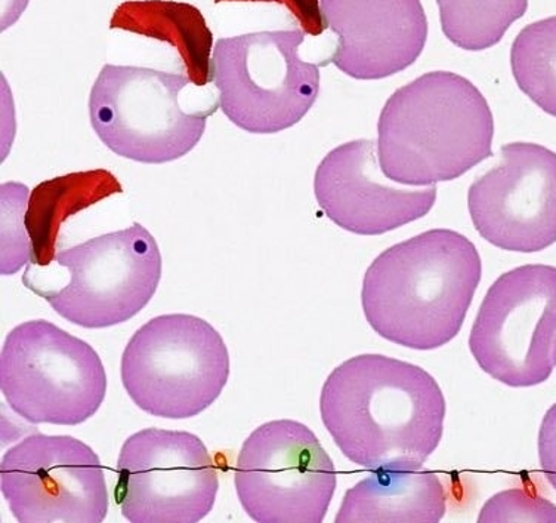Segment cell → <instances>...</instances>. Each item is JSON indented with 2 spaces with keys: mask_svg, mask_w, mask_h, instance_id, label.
Here are the masks:
<instances>
[{
  "mask_svg": "<svg viewBox=\"0 0 556 523\" xmlns=\"http://www.w3.org/2000/svg\"><path fill=\"white\" fill-rule=\"evenodd\" d=\"M323 424L343 456L364 469L419 470L443 437V390L424 368L359 354L327 377Z\"/></svg>",
  "mask_w": 556,
  "mask_h": 523,
  "instance_id": "6da1fadb",
  "label": "cell"
},
{
  "mask_svg": "<svg viewBox=\"0 0 556 523\" xmlns=\"http://www.w3.org/2000/svg\"><path fill=\"white\" fill-rule=\"evenodd\" d=\"M482 275L476 245L435 228L388 248L367 269L362 304L371 328L395 345L435 350L460 333Z\"/></svg>",
  "mask_w": 556,
  "mask_h": 523,
  "instance_id": "7a4b0ae2",
  "label": "cell"
},
{
  "mask_svg": "<svg viewBox=\"0 0 556 523\" xmlns=\"http://www.w3.org/2000/svg\"><path fill=\"white\" fill-rule=\"evenodd\" d=\"M494 121L464 76L432 72L396 89L380 113V170L403 186L452 182L493 157Z\"/></svg>",
  "mask_w": 556,
  "mask_h": 523,
  "instance_id": "3957f363",
  "label": "cell"
},
{
  "mask_svg": "<svg viewBox=\"0 0 556 523\" xmlns=\"http://www.w3.org/2000/svg\"><path fill=\"white\" fill-rule=\"evenodd\" d=\"M126 394L147 414L193 419L227 386L230 354L218 331L193 314H163L137 331L121 363Z\"/></svg>",
  "mask_w": 556,
  "mask_h": 523,
  "instance_id": "277c9868",
  "label": "cell"
},
{
  "mask_svg": "<svg viewBox=\"0 0 556 523\" xmlns=\"http://www.w3.org/2000/svg\"><path fill=\"white\" fill-rule=\"evenodd\" d=\"M0 390L31 424L77 426L96 415L108 374L88 343L38 319L15 326L0 353Z\"/></svg>",
  "mask_w": 556,
  "mask_h": 523,
  "instance_id": "5b68a950",
  "label": "cell"
},
{
  "mask_svg": "<svg viewBox=\"0 0 556 523\" xmlns=\"http://www.w3.org/2000/svg\"><path fill=\"white\" fill-rule=\"evenodd\" d=\"M190 77L135 65L105 64L89 96L98 138L117 157L161 165L187 157L218 109L187 110Z\"/></svg>",
  "mask_w": 556,
  "mask_h": 523,
  "instance_id": "8992f818",
  "label": "cell"
},
{
  "mask_svg": "<svg viewBox=\"0 0 556 523\" xmlns=\"http://www.w3.org/2000/svg\"><path fill=\"white\" fill-rule=\"evenodd\" d=\"M305 32H256L216 40L212 80L225 116L251 134L300 124L316 104L320 69L300 57Z\"/></svg>",
  "mask_w": 556,
  "mask_h": 523,
  "instance_id": "52a82bcc",
  "label": "cell"
},
{
  "mask_svg": "<svg viewBox=\"0 0 556 523\" xmlns=\"http://www.w3.org/2000/svg\"><path fill=\"white\" fill-rule=\"evenodd\" d=\"M469 349L481 370L506 386L545 383L556 368V267L503 273L478 310Z\"/></svg>",
  "mask_w": 556,
  "mask_h": 523,
  "instance_id": "ba28073f",
  "label": "cell"
},
{
  "mask_svg": "<svg viewBox=\"0 0 556 523\" xmlns=\"http://www.w3.org/2000/svg\"><path fill=\"white\" fill-rule=\"evenodd\" d=\"M235 484L252 521L320 523L337 489V469L311 428L300 421L276 420L244 440Z\"/></svg>",
  "mask_w": 556,
  "mask_h": 523,
  "instance_id": "9c48e42d",
  "label": "cell"
},
{
  "mask_svg": "<svg viewBox=\"0 0 556 523\" xmlns=\"http://www.w3.org/2000/svg\"><path fill=\"white\" fill-rule=\"evenodd\" d=\"M55 260L68 270V282L59 291L38 296L81 328L130 321L149 304L162 279L157 240L139 223L65 249Z\"/></svg>",
  "mask_w": 556,
  "mask_h": 523,
  "instance_id": "30bf717a",
  "label": "cell"
},
{
  "mask_svg": "<svg viewBox=\"0 0 556 523\" xmlns=\"http://www.w3.org/2000/svg\"><path fill=\"white\" fill-rule=\"evenodd\" d=\"M218 489L214 460L193 433L144 428L118 453L116 501L130 523H198Z\"/></svg>",
  "mask_w": 556,
  "mask_h": 523,
  "instance_id": "8fae6325",
  "label": "cell"
},
{
  "mask_svg": "<svg viewBox=\"0 0 556 523\" xmlns=\"http://www.w3.org/2000/svg\"><path fill=\"white\" fill-rule=\"evenodd\" d=\"M0 489L20 523H101L109 513L100 457L72 436L36 433L8 449Z\"/></svg>",
  "mask_w": 556,
  "mask_h": 523,
  "instance_id": "7c38bea8",
  "label": "cell"
},
{
  "mask_svg": "<svg viewBox=\"0 0 556 523\" xmlns=\"http://www.w3.org/2000/svg\"><path fill=\"white\" fill-rule=\"evenodd\" d=\"M473 226L494 247L541 252L556 242V153L534 142L502 147L501 161L469 187Z\"/></svg>",
  "mask_w": 556,
  "mask_h": 523,
  "instance_id": "4fadbf2b",
  "label": "cell"
},
{
  "mask_svg": "<svg viewBox=\"0 0 556 523\" xmlns=\"http://www.w3.org/2000/svg\"><path fill=\"white\" fill-rule=\"evenodd\" d=\"M376 142H345L327 153L314 191L327 219L343 231L379 236L424 219L435 206L437 187L408 189L382 177Z\"/></svg>",
  "mask_w": 556,
  "mask_h": 523,
  "instance_id": "5bb4252c",
  "label": "cell"
},
{
  "mask_svg": "<svg viewBox=\"0 0 556 523\" xmlns=\"http://www.w3.org/2000/svg\"><path fill=\"white\" fill-rule=\"evenodd\" d=\"M326 27L338 35L332 63L358 80L386 79L422 54L428 22L420 0H321Z\"/></svg>",
  "mask_w": 556,
  "mask_h": 523,
  "instance_id": "9a60e30c",
  "label": "cell"
},
{
  "mask_svg": "<svg viewBox=\"0 0 556 523\" xmlns=\"http://www.w3.org/2000/svg\"><path fill=\"white\" fill-rule=\"evenodd\" d=\"M447 512V491L429 470H374L348 489L337 523L440 522Z\"/></svg>",
  "mask_w": 556,
  "mask_h": 523,
  "instance_id": "2e32d148",
  "label": "cell"
},
{
  "mask_svg": "<svg viewBox=\"0 0 556 523\" xmlns=\"http://www.w3.org/2000/svg\"><path fill=\"white\" fill-rule=\"evenodd\" d=\"M110 28L170 45L195 87L212 80L214 35L198 8L170 0H134L114 11Z\"/></svg>",
  "mask_w": 556,
  "mask_h": 523,
  "instance_id": "e0dca14e",
  "label": "cell"
},
{
  "mask_svg": "<svg viewBox=\"0 0 556 523\" xmlns=\"http://www.w3.org/2000/svg\"><path fill=\"white\" fill-rule=\"evenodd\" d=\"M122 191V184L108 170L73 173L40 183L31 191L26 211L31 263L39 267L51 264L56 259V244L63 224L73 215Z\"/></svg>",
  "mask_w": 556,
  "mask_h": 523,
  "instance_id": "ac0fdd59",
  "label": "cell"
},
{
  "mask_svg": "<svg viewBox=\"0 0 556 523\" xmlns=\"http://www.w3.org/2000/svg\"><path fill=\"white\" fill-rule=\"evenodd\" d=\"M445 38L465 51H485L529 10V0H437Z\"/></svg>",
  "mask_w": 556,
  "mask_h": 523,
  "instance_id": "d6986e66",
  "label": "cell"
},
{
  "mask_svg": "<svg viewBox=\"0 0 556 523\" xmlns=\"http://www.w3.org/2000/svg\"><path fill=\"white\" fill-rule=\"evenodd\" d=\"M510 67L518 88L556 117V16L518 33L510 49Z\"/></svg>",
  "mask_w": 556,
  "mask_h": 523,
  "instance_id": "ffe728a7",
  "label": "cell"
},
{
  "mask_svg": "<svg viewBox=\"0 0 556 523\" xmlns=\"http://www.w3.org/2000/svg\"><path fill=\"white\" fill-rule=\"evenodd\" d=\"M28 187L20 183H5L2 195V273L14 275L31 260V242L26 235V208L30 198Z\"/></svg>",
  "mask_w": 556,
  "mask_h": 523,
  "instance_id": "44dd1931",
  "label": "cell"
},
{
  "mask_svg": "<svg viewBox=\"0 0 556 523\" xmlns=\"http://www.w3.org/2000/svg\"><path fill=\"white\" fill-rule=\"evenodd\" d=\"M478 522H556V508L530 489H508L485 502Z\"/></svg>",
  "mask_w": 556,
  "mask_h": 523,
  "instance_id": "7402d4cb",
  "label": "cell"
},
{
  "mask_svg": "<svg viewBox=\"0 0 556 523\" xmlns=\"http://www.w3.org/2000/svg\"><path fill=\"white\" fill-rule=\"evenodd\" d=\"M223 2L280 3L296 18L305 35L320 36L327 28L323 20L320 0H215V3Z\"/></svg>",
  "mask_w": 556,
  "mask_h": 523,
  "instance_id": "603a6c76",
  "label": "cell"
},
{
  "mask_svg": "<svg viewBox=\"0 0 556 523\" xmlns=\"http://www.w3.org/2000/svg\"><path fill=\"white\" fill-rule=\"evenodd\" d=\"M539 460L543 475L556 489V403L543 416L539 432Z\"/></svg>",
  "mask_w": 556,
  "mask_h": 523,
  "instance_id": "cb8c5ba5",
  "label": "cell"
}]
</instances>
